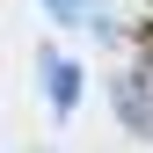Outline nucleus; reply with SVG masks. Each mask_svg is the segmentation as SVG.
I'll return each mask as SVG.
<instances>
[{
	"instance_id": "1",
	"label": "nucleus",
	"mask_w": 153,
	"mask_h": 153,
	"mask_svg": "<svg viewBox=\"0 0 153 153\" xmlns=\"http://www.w3.org/2000/svg\"><path fill=\"white\" fill-rule=\"evenodd\" d=\"M44 95H51V109H80V66L73 59H59V51H44Z\"/></svg>"
},
{
	"instance_id": "2",
	"label": "nucleus",
	"mask_w": 153,
	"mask_h": 153,
	"mask_svg": "<svg viewBox=\"0 0 153 153\" xmlns=\"http://www.w3.org/2000/svg\"><path fill=\"white\" fill-rule=\"evenodd\" d=\"M117 117L131 131H153V80H146V73H124V80H117Z\"/></svg>"
},
{
	"instance_id": "3",
	"label": "nucleus",
	"mask_w": 153,
	"mask_h": 153,
	"mask_svg": "<svg viewBox=\"0 0 153 153\" xmlns=\"http://www.w3.org/2000/svg\"><path fill=\"white\" fill-rule=\"evenodd\" d=\"M44 7H51V15H59V22H95V29H102V36H109V29H117V22H109V15H102V7H88V0H44Z\"/></svg>"
},
{
	"instance_id": "4",
	"label": "nucleus",
	"mask_w": 153,
	"mask_h": 153,
	"mask_svg": "<svg viewBox=\"0 0 153 153\" xmlns=\"http://www.w3.org/2000/svg\"><path fill=\"white\" fill-rule=\"evenodd\" d=\"M139 73H146V80H153V22L139 29Z\"/></svg>"
},
{
	"instance_id": "5",
	"label": "nucleus",
	"mask_w": 153,
	"mask_h": 153,
	"mask_svg": "<svg viewBox=\"0 0 153 153\" xmlns=\"http://www.w3.org/2000/svg\"><path fill=\"white\" fill-rule=\"evenodd\" d=\"M146 139H153V131H146Z\"/></svg>"
}]
</instances>
